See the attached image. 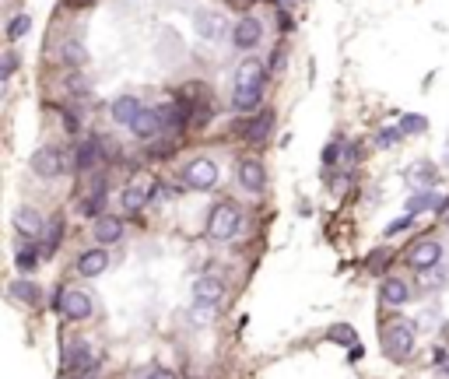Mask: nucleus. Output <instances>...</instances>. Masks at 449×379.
Segmentation results:
<instances>
[{
	"label": "nucleus",
	"instance_id": "obj_1",
	"mask_svg": "<svg viewBox=\"0 0 449 379\" xmlns=\"http://www.w3.org/2000/svg\"><path fill=\"white\" fill-rule=\"evenodd\" d=\"M239 222H243V214H239L236 204H229V200L214 204V207H211V218H207V236H211L214 243H229V239H236Z\"/></svg>",
	"mask_w": 449,
	"mask_h": 379
},
{
	"label": "nucleus",
	"instance_id": "obj_2",
	"mask_svg": "<svg viewBox=\"0 0 449 379\" xmlns=\"http://www.w3.org/2000/svg\"><path fill=\"white\" fill-rule=\"evenodd\" d=\"M382 344H386V355L393 362H407L414 355V327L411 323H393V327L382 334Z\"/></svg>",
	"mask_w": 449,
	"mask_h": 379
},
{
	"label": "nucleus",
	"instance_id": "obj_3",
	"mask_svg": "<svg viewBox=\"0 0 449 379\" xmlns=\"http://www.w3.org/2000/svg\"><path fill=\"white\" fill-rule=\"evenodd\" d=\"M260 42H263V21L256 15H243L232 25V46L239 53H253V49H260Z\"/></svg>",
	"mask_w": 449,
	"mask_h": 379
},
{
	"label": "nucleus",
	"instance_id": "obj_4",
	"mask_svg": "<svg viewBox=\"0 0 449 379\" xmlns=\"http://www.w3.org/2000/svg\"><path fill=\"white\" fill-rule=\"evenodd\" d=\"M193 28H197V39H204V42H221L224 32L232 35L229 18H224L221 11H211V8H200V11L193 15Z\"/></svg>",
	"mask_w": 449,
	"mask_h": 379
},
{
	"label": "nucleus",
	"instance_id": "obj_5",
	"mask_svg": "<svg viewBox=\"0 0 449 379\" xmlns=\"http://www.w3.org/2000/svg\"><path fill=\"white\" fill-rule=\"evenodd\" d=\"M183 179H186V186H193L197 193H207V190L218 186L221 173H218V166H214L211 158H193L190 166H186V173H183Z\"/></svg>",
	"mask_w": 449,
	"mask_h": 379
},
{
	"label": "nucleus",
	"instance_id": "obj_6",
	"mask_svg": "<svg viewBox=\"0 0 449 379\" xmlns=\"http://www.w3.org/2000/svg\"><path fill=\"white\" fill-rule=\"evenodd\" d=\"M64 169H67V158H64L60 148H39L32 155V173L42 176V179H56Z\"/></svg>",
	"mask_w": 449,
	"mask_h": 379
},
{
	"label": "nucleus",
	"instance_id": "obj_7",
	"mask_svg": "<svg viewBox=\"0 0 449 379\" xmlns=\"http://www.w3.org/2000/svg\"><path fill=\"white\" fill-rule=\"evenodd\" d=\"M224 299V281L221 278H197V285H193V306L197 309H214L218 302Z\"/></svg>",
	"mask_w": 449,
	"mask_h": 379
},
{
	"label": "nucleus",
	"instance_id": "obj_8",
	"mask_svg": "<svg viewBox=\"0 0 449 379\" xmlns=\"http://www.w3.org/2000/svg\"><path fill=\"white\" fill-rule=\"evenodd\" d=\"M60 312H64L67 319H74V323L88 319V316H91V295L81 292V288H64V306H60Z\"/></svg>",
	"mask_w": 449,
	"mask_h": 379
},
{
	"label": "nucleus",
	"instance_id": "obj_9",
	"mask_svg": "<svg viewBox=\"0 0 449 379\" xmlns=\"http://www.w3.org/2000/svg\"><path fill=\"white\" fill-rule=\"evenodd\" d=\"M439 263H442V246H439V243L425 239V243H418V246L411 249V267L418 270V274H425V270H435Z\"/></svg>",
	"mask_w": 449,
	"mask_h": 379
},
{
	"label": "nucleus",
	"instance_id": "obj_10",
	"mask_svg": "<svg viewBox=\"0 0 449 379\" xmlns=\"http://www.w3.org/2000/svg\"><path fill=\"white\" fill-rule=\"evenodd\" d=\"M91 236L98 246H109V243H120L123 239V222L112 218V214H98V218L91 222Z\"/></svg>",
	"mask_w": 449,
	"mask_h": 379
},
{
	"label": "nucleus",
	"instance_id": "obj_11",
	"mask_svg": "<svg viewBox=\"0 0 449 379\" xmlns=\"http://www.w3.org/2000/svg\"><path fill=\"white\" fill-rule=\"evenodd\" d=\"M239 186H243L246 193H260V190L267 186L263 161H256V158H246V161H243V166H239Z\"/></svg>",
	"mask_w": 449,
	"mask_h": 379
},
{
	"label": "nucleus",
	"instance_id": "obj_12",
	"mask_svg": "<svg viewBox=\"0 0 449 379\" xmlns=\"http://www.w3.org/2000/svg\"><path fill=\"white\" fill-rule=\"evenodd\" d=\"M141 98L137 95H120L116 102H112V120H116L120 127H134V120L141 116Z\"/></svg>",
	"mask_w": 449,
	"mask_h": 379
},
{
	"label": "nucleus",
	"instance_id": "obj_13",
	"mask_svg": "<svg viewBox=\"0 0 449 379\" xmlns=\"http://www.w3.org/2000/svg\"><path fill=\"white\" fill-rule=\"evenodd\" d=\"M105 267H109L105 249H88V253L78 256V274L81 278H98V274H105Z\"/></svg>",
	"mask_w": 449,
	"mask_h": 379
},
{
	"label": "nucleus",
	"instance_id": "obj_14",
	"mask_svg": "<svg viewBox=\"0 0 449 379\" xmlns=\"http://www.w3.org/2000/svg\"><path fill=\"white\" fill-rule=\"evenodd\" d=\"M161 127H165V123H161V113H158V109H148V105H144V109H141V116L134 120V127H130V130H134L141 141H151V137H155Z\"/></svg>",
	"mask_w": 449,
	"mask_h": 379
},
{
	"label": "nucleus",
	"instance_id": "obj_15",
	"mask_svg": "<svg viewBox=\"0 0 449 379\" xmlns=\"http://www.w3.org/2000/svg\"><path fill=\"white\" fill-rule=\"evenodd\" d=\"M256 85H263V64L249 57L236 67V88H256Z\"/></svg>",
	"mask_w": 449,
	"mask_h": 379
},
{
	"label": "nucleus",
	"instance_id": "obj_16",
	"mask_svg": "<svg viewBox=\"0 0 449 379\" xmlns=\"http://www.w3.org/2000/svg\"><path fill=\"white\" fill-rule=\"evenodd\" d=\"M15 229H18L21 236H28V239L42 236V218H39V211H35V207H18V211H15Z\"/></svg>",
	"mask_w": 449,
	"mask_h": 379
},
{
	"label": "nucleus",
	"instance_id": "obj_17",
	"mask_svg": "<svg viewBox=\"0 0 449 379\" xmlns=\"http://www.w3.org/2000/svg\"><path fill=\"white\" fill-rule=\"evenodd\" d=\"M64 365L67 369H78V372H85V369H91L95 365V351H91V344H71V351L64 355Z\"/></svg>",
	"mask_w": 449,
	"mask_h": 379
},
{
	"label": "nucleus",
	"instance_id": "obj_18",
	"mask_svg": "<svg viewBox=\"0 0 449 379\" xmlns=\"http://www.w3.org/2000/svg\"><path fill=\"white\" fill-rule=\"evenodd\" d=\"M382 302L386 306H407L411 302V288L400 278H389V281H382Z\"/></svg>",
	"mask_w": 449,
	"mask_h": 379
},
{
	"label": "nucleus",
	"instance_id": "obj_19",
	"mask_svg": "<svg viewBox=\"0 0 449 379\" xmlns=\"http://www.w3.org/2000/svg\"><path fill=\"white\" fill-rule=\"evenodd\" d=\"M161 123L165 127H183L186 120H190V105L186 102H168V105H161Z\"/></svg>",
	"mask_w": 449,
	"mask_h": 379
},
{
	"label": "nucleus",
	"instance_id": "obj_20",
	"mask_svg": "<svg viewBox=\"0 0 449 379\" xmlns=\"http://www.w3.org/2000/svg\"><path fill=\"white\" fill-rule=\"evenodd\" d=\"M148 200H151V197H148V190H144L141 183H130V186L123 190V207H127L130 214H137L141 207H148Z\"/></svg>",
	"mask_w": 449,
	"mask_h": 379
},
{
	"label": "nucleus",
	"instance_id": "obj_21",
	"mask_svg": "<svg viewBox=\"0 0 449 379\" xmlns=\"http://www.w3.org/2000/svg\"><path fill=\"white\" fill-rule=\"evenodd\" d=\"M11 299H15V302H21V306H35V302H39V285L21 278V281H15V285H11Z\"/></svg>",
	"mask_w": 449,
	"mask_h": 379
},
{
	"label": "nucleus",
	"instance_id": "obj_22",
	"mask_svg": "<svg viewBox=\"0 0 449 379\" xmlns=\"http://www.w3.org/2000/svg\"><path fill=\"white\" fill-rule=\"evenodd\" d=\"M270 123H274V113H270V109H263V113H260V116H256V120H253V127H249V130H246V137H249V141H256V144H260V141H263V137H267V134H270Z\"/></svg>",
	"mask_w": 449,
	"mask_h": 379
},
{
	"label": "nucleus",
	"instance_id": "obj_23",
	"mask_svg": "<svg viewBox=\"0 0 449 379\" xmlns=\"http://www.w3.org/2000/svg\"><path fill=\"white\" fill-rule=\"evenodd\" d=\"M435 179H439V173H435L432 161H418V166L411 169V183H414V186H432Z\"/></svg>",
	"mask_w": 449,
	"mask_h": 379
},
{
	"label": "nucleus",
	"instance_id": "obj_24",
	"mask_svg": "<svg viewBox=\"0 0 449 379\" xmlns=\"http://www.w3.org/2000/svg\"><path fill=\"white\" fill-rule=\"evenodd\" d=\"M326 337H330L333 344H348V348H355V344H358V337H355V330L348 327V323H337V327H330V330H326Z\"/></svg>",
	"mask_w": 449,
	"mask_h": 379
},
{
	"label": "nucleus",
	"instance_id": "obj_25",
	"mask_svg": "<svg viewBox=\"0 0 449 379\" xmlns=\"http://www.w3.org/2000/svg\"><path fill=\"white\" fill-rule=\"evenodd\" d=\"M56 246H60V218H53V222L46 225V232H42V253L49 256Z\"/></svg>",
	"mask_w": 449,
	"mask_h": 379
},
{
	"label": "nucleus",
	"instance_id": "obj_26",
	"mask_svg": "<svg viewBox=\"0 0 449 379\" xmlns=\"http://www.w3.org/2000/svg\"><path fill=\"white\" fill-rule=\"evenodd\" d=\"M28 28H32V18H28V11H21V15H15V18H11V25H8V39H11V42H18Z\"/></svg>",
	"mask_w": 449,
	"mask_h": 379
},
{
	"label": "nucleus",
	"instance_id": "obj_27",
	"mask_svg": "<svg viewBox=\"0 0 449 379\" xmlns=\"http://www.w3.org/2000/svg\"><path fill=\"white\" fill-rule=\"evenodd\" d=\"M98 207H102V190H95L91 197H81L78 214H85V218H98Z\"/></svg>",
	"mask_w": 449,
	"mask_h": 379
},
{
	"label": "nucleus",
	"instance_id": "obj_28",
	"mask_svg": "<svg viewBox=\"0 0 449 379\" xmlns=\"http://www.w3.org/2000/svg\"><path fill=\"white\" fill-rule=\"evenodd\" d=\"M428 204H442L435 193H414L411 200H407V214H418V211H425Z\"/></svg>",
	"mask_w": 449,
	"mask_h": 379
},
{
	"label": "nucleus",
	"instance_id": "obj_29",
	"mask_svg": "<svg viewBox=\"0 0 449 379\" xmlns=\"http://www.w3.org/2000/svg\"><path fill=\"white\" fill-rule=\"evenodd\" d=\"M95 158H98V155H95V141H85V144L78 148V166L88 169V166H95Z\"/></svg>",
	"mask_w": 449,
	"mask_h": 379
},
{
	"label": "nucleus",
	"instance_id": "obj_30",
	"mask_svg": "<svg viewBox=\"0 0 449 379\" xmlns=\"http://www.w3.org/2000/svg\"><path fill=\"white\" fill-rule=\"evenodd\" d=\"M425 127H428V120H425V116H418V113L404 116V123H400V130H404V134H421Z\"/></svg>",
	"mask_w": 449,
	"mask_h": 379
},
{
	"label": "nucleus",
	"instance_id": "obj_31",
	"mask_svg": "<svg viewBox=\"0 0 449 379\" xmlns=\"http://www.w3.org/2000/svg\"><path fill=\"white\" fill-rule=\"evenodd\" d=\"M35 267H39V256H35L32 249H21V253H18V270H25V274H32Z\"/></svg>",
	"mask_w": 449,
	"mask_h": 379
},
{
	"label": "nucleus",
	"instance_id": "obj_32",
	"mask_svg": "<svg viewBox=\"0 0 449 379\" xmlns=\"http://www.w3.org/2000/svg\"><path fill=\"white\" fill-rule=\"evenodd\" d=\"M64 60H67V64H85V49H81L78 42H67V46H64Z\"/></svg>",
	"mask_w": 449,
	"mask_h": 379
},
{
	"label": "nucleus",
	"instance_id": "obj_33",
	"mask_svg": "<svg viewBox=\"0 0 449 379\" xmlns=\"http://www.w3.org/2000/svg\"><path fill=\"white\" fill-rule=\"evenodd\" d=\"M400 137H404V130H400V127H386V130L379 134V148H389V144H397Z\"/></svg>",
	"mask_w": 449,
	"mask_h": 379
},
{
	"label": "nucleus",
	"instance_id": "obj_34",
	"mask_svg": "<svg viewBox=\"0 0 449 379\" xmlns=\"http://www.w3.org/2000/svg\"><path fill=\"white\" fill-rule=\"evenodd\" d=\"M0 64H4V71H0V74H4V81H8V78L18 71V57H15V49H8V53H4V60H0Z\"/></svg>",
	"mask_w": 449,
	"mask_h": 379
},
{
	"label": "nucleus",
	"instance_id": "obj_35",
	"mask_svg": "<svg viewBox=\"0 0 449 379\" xmlns=\"http://www.w3.org/2000/svg\"><path fill=\"white\" fill-rule=\"evenodd\" d=\"M337 158H341V144H326V151H323V161H326V166H333Z\"/></svg>",
	"mask_w": 449,
	"mask_h": 379
},
{
	"label": "nucleus",
	"instance_id": "obj_36",
	"mask_svg": "<svg viewBox=\"0 0 449 379\" xmlns=\"http://www.w3.org/2000/svg\"><path fill=\"white\" fill-rule=\"evenodd\" d=\"M144 379H176V372L173 369H151Z\"/></svg>",
	"mask_w": 449,
	"mask_h": 379
},
{
	"label": "nucleus",
	"instance_id": "obj_37",
	"mask_svg": "<svg viewBox=\"0 0 449 379\" xmlns=\"http://www.w3.org/2000/svg\"><path fill=\"white\" fill-rule=\"evenodd\" d=\"M411 225V218H400V222H393L389 229H386V236H393V232H400V229H407Z\"/></svg>",
	"mask_w": 449,
	"mask_h": 379
},
{
	"label": "nucleus",
	"instance_id": "obj_38",
	"mask_svg": "<svg viewBox=\"0 0 449 379\" xmlns=\"http://www.w3.org/2000/svg\"><path fill=\"white\" fill-rule=\"evenodd\" d=\"M281 4H285V8H295V4H302V0H281Z\"/></svg>",
	"mask_w": 449,
	"mask_h": 379
},
{
	"label": "nucleus",
	"instance_id": "obj_39",
	"mask_svg": "<svg viewBox=\"0 0 449 379\" xmlns=\"http://www.w3.org/2000/svg\"><path fill=\"white\" fill-rule=\"evenodd\" d=\"M78 4H85V0H78Z\"/></svg>",
	"mask_w": 449,
	"mask_h": 379
}]
</instances>
